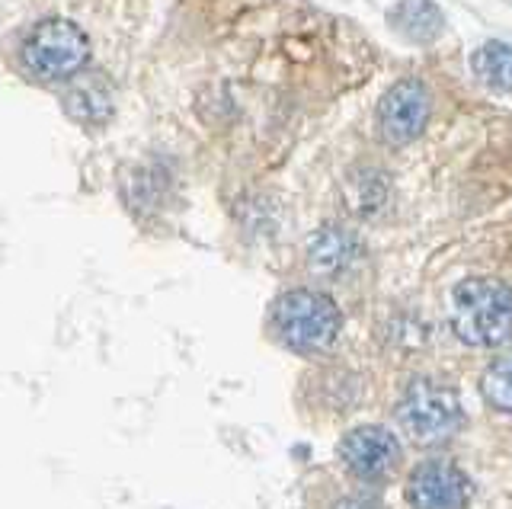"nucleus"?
I'll return each instance as SVG.
<instances>
[{
  "instance_id": "nucleus-1",
  "label": "nucleus",
  "mask_w": 512,
  "mask_h": 509,
  "mask_svg": "<svg viewBox=\"0 0 512 509\" xmlns=\"http://www.w3.org/2000/svg\"><path fill=\"white\" fill-rule=\"evenodd\" d=\"M452 330L468 346H500L512 337V289L500 279H464L452 292Z\"/></svg>"
},
{
  "instance_id": "nucleus-2",
  "label": "nucleus",
  "mask_w": 512,
  "mask_h": 509,
  "mask_svg": "<svg viewBox=\"0 0 512 509\" xmlns=\"http://www.w3.org/2000/svg\"><path fill=\"white\" fill-rule=\"evenodd\" d=\"M272 327H276L279 340L295 353H324L340 337L343 314L330 295L295 289L272 305Z\"/></svg>"
},
{
  "instance_id": "nucleus-3",
  "label": "nucleus",
  "mask_w": 512,
  "mask_h": 509,
  "mask_svg": "<svg viewBox=\"0 0 512 509\" xmlns=\"http://www.w3.org/2000/svg\"><path fill=\"white\" fill-rule=\"evenodd\" d=\"M400 429L416 445H442L464 426L461 397L439 381H413L394 407Z\"/></svg>"
},
{
  "instance_id": "nucleus-4",
  "label": "nucleus",
  "mask_w": 512,
  "mask_h": 509,
  "mask_svg": "<svg viewBox=\"0 0 512 509\" xmlns=\"http://www.w3.org/2000/svg\"><path fill=\"white\" fill-rule=\"evenodd\" d=\"M90 58V39L77 23L64 17L42 20L23 42V65L39 81H64L74 77Z\"/></svg>"
},
{
  "instance_id": "nucleus-5",
  "label": "nucleus",
  "mask_w": 512,
  "mask_h": 509,
  "mask_svg": "<svg viewBox=\"0 0 512 509\" xmlns=\"http://www.w3.org/2000/svg\"><path fill=\"white\" fill-rule=\"evenodd\" d=\"M429 90L416 77L397 81L378 103V132L394 148H404L426 132Z\"/></svg>"
},
{
  "instance_id": "nucleus-6",
  "label": "nucleus",
  "mask_w": 512,
  "mask_h": 509,
  "mask_svg": "<svg viewBox=\"0 0 512 509\" xmlns=\"http://www.w3.org/2000/svg\"><path fill=\"white\" fill-rule=\"evenodd\" d=\"M400 458V442L391 429L384 426H356L349 429L340 442V461L359 477V481L378 484L388 481V477L397 471Z\"/></svg>"
},
{
  "instance_id": "nucleus-7",
  "label": "nucleus",
  "mask_w": 512,
  "mask_h": 509,
  "mask_svg": "<svg viewBox=\"0 0 512 509\" xmlns=\"http://www.w3.org/2000/svg\"><path fill=\"white\" fill-rule=\"evenodd\" d=\"M471 481L458 465L442 458H429L416 465L407 481V500L413 509H468Z\"/></svg>"
},
{
  "instance_id": "nucleus-8",
  "label": "nucleus",
  "mask_w": 512,
  "mask_h": 509,
  "mask_svg": "<svg viewBox=\"0 0 512 509\" xmlns=\"http://www.w3.org/2000/svg\"><path fill=\"white\" fill-rule=\"evenodd\" d=\"M362 260V241L343 225H324L308 241V266L314 276H343Z\"/></svg>"
},
{
  "instance_id": "nucleus-9",
  "label": "nucleus",
  "mask_w": 512,
  "mask_h": 509,
  "mask_svg": "<svg viewBox=\"0 0 512 509\" xmlns=\"http://www.w3.org/2000/svg\"><path fill=\"white\" fill-rule=\"evenodd\" d=\"M391 23L416 45H429L445 33V13L436 0H400L391 10Z\"/></svg>"
},
{
  "instance_id": "nucleus-10",
  "label": "nucleus",
  "mask_w": 512,
  "mask_h": 509,
  "mask_svg": "<svg viewBox=\"0 0 512 509\" xmlns=\"http://www.w3.org/2000/svg\"><path fill=\"white\" fill-rule=\"evenodd\" d=\"M391 196V177L381 167H356L346 180V205L362 218H372L384 209Z\"/></svg>"
},
{
  "instance_id": "nucleus-11",
  "label": "nucleus",
  "mask_w": 512,
  "mask_h": 509,
  "mask_svg": "<svg viewBox=\"0 0 512 509\" xmlns=\"http://www.w3.org/2000/svg\"><path fill=\"white\" fill-rule=\"evenodd\" d=\"M64 109L80 125H103L112 116V93L100 77H87L64 93Z\"/></svg>"
},
{
  "instance_id": "nucleus-12",
  "label": "nucleus",
  "mask_w": 512,
  "mask_h": 509,
  "mask_svg": "<svg viewBox=\"0 0 512 509\" xmlns=\"http://www.w3.org/2000/svg\"><path fill=\"white\" fill-rule=\"evenodd\" d=\"M471 71L493 93H512V45L496 39L484 42L471 55Z\"/></svg>"
},
{
  "instance_id": "nucleus-13",
  "label": "nucleus",
  "mask_w": 512,
  "mask_h": 509,
  "mask_svg": "<svg viewBox=\"0 0 512 509\" xmlns=\"http://www.w3.org/2000/svg\"><path fill=\"white\" fill-rule=\"evenodd\" d=\"M484 394L496 410L512 413V353L490 362V369L484 372Z\"/></svg>"
},
{
  "instance_id": "nucleus-14",
  "label": "nucleus",
  "mask_w": 512,
  "mask_h": 509,
  "mask_svg": "<svg viewBox=\"0 0 512 509\" xmlns=\"http://www.w3.org/2000/svg\"><path fill=\"white\" fill-rule=\"evenodd\" d=\"M333 509H388V506L375 493H352V497H343Z\"/></svg>"
}]
</instances>
